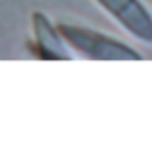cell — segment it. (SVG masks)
<instances>
[{
	"instance_id": "7a4b0ae2",
	"label": "cell",
	"mask_w": 152,
	"mask_h": 156,
	"mask_svg": "<svg viewBox=\"0 0 152 156\" xmlns=\"http://www.w3.org/2000/svg\"><path fill=\"white\" fill-rule=\"evenodd\" d=\"M131 37L152 44V12L142 0H95Z\"/></svg>"
},
{
	"instance_id": "3957f363",
	"label": "cell",
	"mask_w": 152,
	"mask_h": 156,
	"mask_svg": "<svg viewBox=\"0 0 152 156\" xmlns=\"http://www.w3.org/2000/svg\"><path fill=\"white\" fill-rule=\"evenodd\" d=\"M32 29L36 36L37 51L43 58H48V60H69L71 58L67 51V44L58 34L57 27H53V23L43 12L37 11L32 14Z\"/></svg>"
},
{
	"instance_id": "6da1fadb",
	"label": "cell",
	"mask_w": 152,
	"mask_h": 156,
	"mask_svg": "<svg viewBox=\"0 0 152 156\" xmlns=\"http://www.w3.org/2000/svg\"><path fill=\"white\" fill-rule=\"evenodd\" d=\"M58 34L64 43L78 55H83L92 60H142V55L119 39L97 30L71 25V23H58Z\"/></svg>"
}]
</instances>
